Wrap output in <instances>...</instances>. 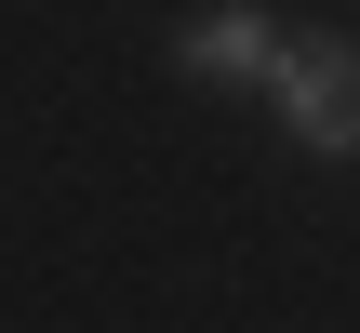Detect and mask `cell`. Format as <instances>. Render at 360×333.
Instances as JSON below:
<instances>
[{
	"label": "cell",
	"mask_w": 360,
	"mask_h": 333,
	"mask_svg": "<svg viewBox=\"0 0 360 333\" xmlns=\"http://www.w3.org/2000/svg\"><path fill=\"white\" fill-rule=\"evenodd\" d=\"M267 107H281V133L307 160H360V40H294Z\"/></svg>",
	"instance_id": "cell-1"
},
{
	"label": "cell",
	"mask_w": 360,
	"mask_h": 333,
	"mask_svg": "<svg viewBox=\"0 0 360 333\" xmlns=\"http://www.w3.org/2000/svg\"><path fill=\"white\" fill-rule=\"evenodd\" d=\"M281 53H294V40H281L267 13H240V0H227V13H200V27L174 40V67H187V80H281Z\"/></svg>",
	"instance_id": "cell-2"
}]
</instances>
